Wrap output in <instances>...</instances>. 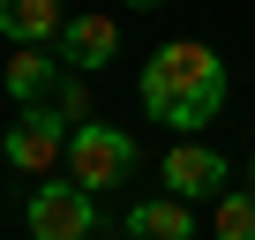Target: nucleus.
I'll list each match as a JSON object with an SVG mask.
<instances>
[{
	"label": "nucleus",
	"mask_w": 255,
	"mask_h": 240,
	"mask_svg": "<svg viewBox=\"0 0 255 240\" xmlns=\"http://www.w3.org/2000/svg\"><path fill=\"white\" fill-rule=\"evenodd\" d=\"M143 105L150 120H165L173 135H203L225 113V60L195 38H173L143 60Z\"/></svg>",
	"instance_id": "f257e3e1"
},
{
	"label": "nucleus",
	"mask_w": 255,
	"mask_h": 240,
	"mask_svg": "<svg viewBox=\"0 0 255 240\" xmlns=\"http://www.w3.org/2000/svg\"><path fill=\"white\" fill-rule=\"evenodd\" d=\"M135 165H143L135 135H128V128H113V120H83V128L68 135V180H83L90 195L120 188V180L135 173Z\"/></svg>",
	"instance_id": "f03ea898"
},
{
	"label": "nucleus",
	"mask_w": 255,
	"mask_h": 240,
	"mask_svg": "<svg viewBox=\"0 0 255 240\" xmlns=\"http://www.w3.org/2000/svg\"><path fill=\"white\" fill-rule=\"evenodd\" d=\"M23 218H30V240H98V195L83 180H38Z\"/></svg>",
	"instance_id": "7ed1b4c3"
},
{
	"label": "nucleus",
	"mask_w": 255,
	"mask_h": 240,
	"mask_svg": "<svg viewBox=\"0 0 255 240\" xmlns=\"http://www.w3.org/2000/svg\"><path fill=\"white\" fill-rule=\"evenodd\" d=\"M68 135H75V128H68L53 105H30L15 128H8V143H0V150H8V165H15V173L53 180V165H68Z\"/></svg>",
	"instance_id": "20e7f679"
},
{
	"label": "nucleus",
	"mask_w": 255,
	"mask_h": 240,
	"mask_svg": "<svg viewBox=\"0 0 255 240\" xmlns=\"http://www.w3.org/2000/svg\"><path fill=\"white\" fill-rule=\"evenodd\" d=\"M60 68L68 75H105V60L120 53V23L113 15H68V30H60Z\"/></svg>",
	"instance_id": "39448f33"
},
{
	"label": "nucleus",
	"mask_w": 255,
	"mask_h": 240,
	"mask_svg": "<svg viewBox=\"0 0 255 240\" xmlns=\"http://www.w3.org/2000/svg\"><path fill=\"white\" fill-rule=\"evenodd\" d=\"M218 180H225V158H218L210 143H173V150L158 158V188H165V195H180V203L218 195Z\"/></svg>",
	"instance_id": "423d86ee"
},
{
	"label": "nucleus",
	"mask_w": 255,
	"mask_h": 240,
	"mask_svg": "<svg viewBox=\"0 0 255 240\" xmlns=\"http://www.w3.org/2000/svg\"><path fill=\"white\" fill-rule=\"evenodd\" d=\"M60 75H68V68H60L53 45H15V60H8V98L30 113V105H45V98L60 90Z\"/></svg>",
	"instance_id": "0eeeda50"
},
{
	"label": "nucleus",
	"mask_w": 255,
	"mask_h": 240,
	"mask_svg": "<svg viewBox=\"0 0 255 240\" xmlns=\"http://www.w3.org/2000/svg\"><path fill=\"white\" fill-rule=\"evenodd\" d=\"M60 30H68L60 0H0V38H15V45H60Z\"/></svg>",
	"instance_id": "6e6552de"
},
{
	"label": "nucleus",
	"mask_w": 255,
	"mask_h": 240,
	"mask_svg": "<svg viewBox=\"0 0 255 240\" xmlns=\"http://www.w3.org/2000/svg\"><path fill=\"white\" fill-rule=\"evenodd\" d=\"M128 240H195V218H188V203L180 195H150V203H135L128 210Z\"/></svg>",
	"instance_id": "1a4fd4ad"
},
{
	"label": "nucleus",
	"mask_w": 255,
	"mask_h": 240,
	"mask_svg": "<svg viewBox=\"0 0 255 240\" xmlns=\"http://www.w3.org/2000/svg\"><path fill=\"white\" fill-rule=\"evenodd\" d=\"M218 240H255V188L218 195Z\"/></svg>",
	"instance_id": "9d476101"
},
{
	"label": "nucleus",
	"mask_w": 255,
	"mask_h": 240,
	"mask_svg": "<svg viewBox=\"0 0 255 240\" xmlns=\"http://www.w3.org/2000/svg\"><path fill=\"white\" fill-rule=\"evenodd\" d=\"M83 83H90V75H60V90L45 98V105L68 120V128H83V120H90V90H83Z\"/></svg>",
	"instance_id": "9b49d317"
},
{
	"label": "nucleus",
	"mask_w": 255,
	"mask_h": 240,
	"mask_svg": "<svg viewBox=\"0 0 255 240\" xmlns=\"http://www.w3.org/2000/svg\"><path fill=\"white\" fill-rule=\"evenodd\" d=\"M128 8H165V0H128Z\"/></svg>",
	"instance_id": "f8f14e48"
},
{
	"label": "nucleus",
	"mask_w": 255,
	"mask_h": 240,
	"mask_svg": "<svg viewBox=\"0 0 255 240\" xmlns=\"http://www.w3.org/2000/svg\"><path fill=\"white\" fill-rule=\"evenodd\" d=\"M248 173H255V158H248Z\"/></svg>",
	"instance_id": "ddd939ff"
}]
</instances>
